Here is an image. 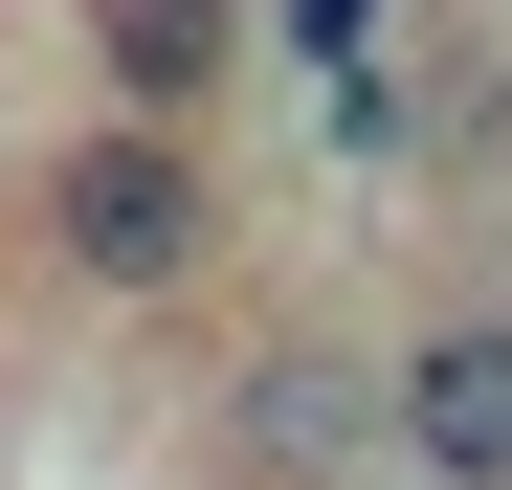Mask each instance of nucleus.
Here are the masks:
<instances>
[{
    "label": "nucleus",
    "mask_w": 512,
    "mask_h": 490,
    "mask_svg": "<svg viewBox=\"0 0 512 490\" xmlns=\"http://www.w3.org/2000/svg\"><path fill=\"white\" fill-rule=\"evenodd\" d=\"M45 245H67V290H112V312L201 290L223 268V156L156 134V112H90V134L45 156Z\"/></svg>",
    "instance_id": "nucleus-1"
},
{
    "label": "nucleus",
    "mask_w": 512,
    "mask_h": 490,
    "mask_svg": "<svg viewBox=\"0 0 512 490\" xmlns=\"http://www.w3.org/2000/svg\"><path fill=\"white\" fill-rule=\"evenodd\" d=\"M379 446L423 490H512V312H423L379 357Z\"/></svg>",
    "instance_id": "nucleus-2"
},
{
    "label": "nucleus",
    "mask_w": 512,
    "mask_h": 490,
    "mask_svg": "<svg viewBox=\"0 0 512 490\" xmlns=\"http://www.w3.org/2000/svg\"><path fill=\"white\" fill-rule=\"evenodd\" d=\"M90 67H112V112L201 134V112L245 90V0H90Z\"/></svg>",
    "instance_id": "nucleus-3"
},
{
    "label": "nucleus",
    "mask_w": 512,
    "mask_h": 490,
    "mask_svg": "<svg viewBox=\"0 0 512 490\" xmlns=\"http://www.w3.org/2000/svg\"><path fill=\"white\" fill-rule=\"evenodd\" d=\"M223 424H245V446H268V468H312V446H334V379H312V357H268V379H245V401H223Z\"/></svg>",
    "instance_id": "nucleus-4"
}]
</instances>
